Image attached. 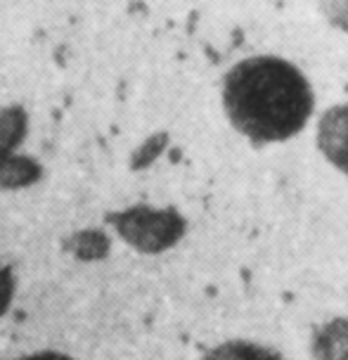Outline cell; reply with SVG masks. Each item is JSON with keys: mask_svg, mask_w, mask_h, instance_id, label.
<instances>
[{"mask_svg": "<svg viewBox=\"0 0 348 360\" xmlns=\"http://www.w3.org/2000/svg\"><path fill=\"white\" fill-rule=\"evenodd\" d=\"M315 143L322 157L348 176V105H334L322 114Z\"/></svg>", "mask_w": 348, "mask_h": 360, "instance_id": "3957f363", "label": "cell"}, {"mask_svg": "<svg viewBox=\"0 0 348 360\" xmlns=\"http://www.w3.org/2000/svg\"><path fill=\"white\" fill-rule=\"evenodd\" d=\"M12 297H15V275H12V270L8 266L0 263V318L10 308Z\"/></svg>", "mask_w": 348, "mask_h": 360, "instance_id": "30bf717a", "label": "cell"}, {"mask_svg": "<svg viewBox=\"0 0 348 360\" xmlns=\"http://www.w3.org/2000/svg\"><path fill=\"white\" fill-rule=\"evenodd\" d=\"M318 8L327 24L348 34V0H318Z\"/></svg>", "mask_w": 348, "mask_h": 360, "instance_id": "9c48e42d", "label": "cell"}, {"mask_svg": "<svg viewBox=\"0 0 348 360\" xmlns=\"http://www.w3.org/2000/svg\"><path fill=\"white\" fill-rule=\"evenodd\" d=\"M223 109L237 133L254 145H273L304 131L313 117L315 95L292 62L256 55L225 74Z\"/></svg>", "mask_w": 348, "mask_h": 360, "instance_id": "6da1fadb", "label": "cell"}, {"mask_svg": "<svg viewBox=\"0 0 348 360\" xmlns=\"http://www.w3.org/2000/svg\"><path fill=\"white\" fill-rule=\"evenodd\" d=\"M29 128V117L19 105H10L0 109V159L17 154Z\"/></svg>", "mask_w": 348, "mask_h": 360, "instance_id": "8992f818", "label": "cell"}, {"mask_svg": "<svg viewBox=\"0 0 348 360\" xmlns=\"http://www.w3.org/2000/svg\"><path fill=\"white\" fill-rule=\"evenodd\" d=\"M64 249L79 261H100L109 254V237L102 230H81L64 240Z\"/></svg>", "mask_w": 348, "mask_h": 360, "instance_id": "52a82bcc", "label": "cell"}, {"mask_svg": "<svg viewBox=\"0 0 348 360\" xmlns=\"http://www.w3.org/2000/svg\"><path fill=\"white\" fill-rule=\"evenodd\" d=\"M107 223L114 233L140 254H161L183 240L188 223L173 207L154 209L147 204H135L124 211L107 214Z\"/></svg>", "mask_w": 348, "mask_h": 360, "instance_id": "7a4b0ae2", "label": "cell"}, {"mask_svg": "<svg viewBox=\"0 0 348 360\" xmlns=\"http://www.w3.org/2000/svg\"><path fill=\"white\" fill-rule=\"evenodd\" d=\"M43 169L36 159L24 154H10L0 159V190H24L38 183Z\"/></svg>", "mask_w": 348, "mask_h": 360, "instance_id": "5b68a950", "label": "cell"}, {"mask_svg": "<svg viewBox=\"0 0 348 360\" xmlns=\"http://www.w3.org/2000/svg\"><path fill=\"white\" fill-rule=\"evenodd\" d=\"M311 356L315 360H348V318L327 320L313 332Z\"/></svg>", "mask_w": 348, "mask_h": 360, "instance_id": "277c9868", "label": "cell"}, {"mask_svg": "<svg viewBox=\"0 0 348 360\" xmlns=\"http://www.w3.org/2000/svg\"><path fill=\"white\" fill-rule=\"evenodd\" d=\"M17 360H72L64 353H55V351H43V353H36V356H24V358H17Z\"/></svg>", "mask_w": 348, "mask_h": 360, "instance_id": "8fae6325", "label": "cell"}, {"mask_svg": "<svg viewBox=\"0 0 348 360\" xmlns=\"http://www.w3.org/2000/svg\"><path fill=\"white\" fill-rule=\"evenodd\" d=\"M202 360H285V358L277 356L273 349H266V346L235 339V342H225L221 346H216V349L206 351Z\"/></svg>", "mask_w": 348, "mask_h": 360, "instance_id": "ba28073f", "label": "cell"}]
</instances>
